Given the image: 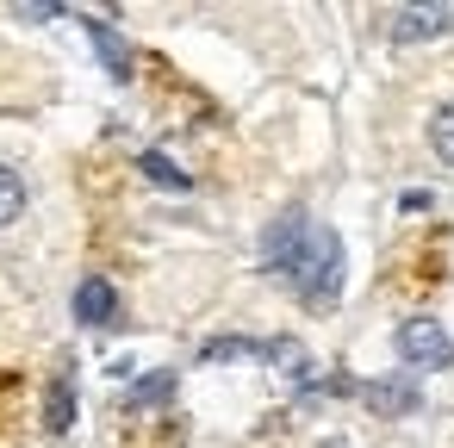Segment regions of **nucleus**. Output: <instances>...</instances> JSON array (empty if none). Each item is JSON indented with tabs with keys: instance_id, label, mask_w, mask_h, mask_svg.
I'll use <instances>...</instances> for the list:
<instances>
[{
	"instance_id": "nucleus-11",
	"label": "nucleus",
	"mask_w": 454,
	"mask_h": 448,
	"mask_svg": "<svg viewBox=\"0 0 454 448\" xmlns=\"http://www.w3.org/2000/svg\"><path fill=\"white\" fill-rule=\"evenodd\" d=\"M20 212H26V181H20V169L0 162V231H7Z\"/></svg>"
},
{
	"instance_id": "nucleus-2",
	"label": "nucleus",
	"mask_w": 454,
	"mask_h": 448,
	"mask_svg": "<svg viewBox=\"0 0 454 448\" xmlns=\"http://www.w3.org/2000/svg\"><path fill=\"white\" fill-rule=\"evenodd\" d=\"M392 349H398L404 367H448L454 361V336L435 318H404L398 336H392Z\"/></svg>"
},
{
	"instance_id": "nucleus-7",
	"label": "nucleus",
	"mask_w": 454,
	"mask_h": 448,
	"mask_svg": "<svg viewBox=\"0 0 454 448\" xmlns=\"http://www.w3.org/2000/svg\"><path fill=\"white\" fill-rule=\"evenodd\" d=\"M88 26V38H94V51H100V63H106V75L113 82H131V51H125V38L106 26V20H82Z\"/></svg>"
},
{
	"instance_id": "nucleus-15",
	"label": "nucleus",
	"mask_w": 454,
	"mask_h": 448,
	"mask_svg": "<svg viewBox=\"0 0 454 448\" xmlns=\"http://www.w3.org/2000/svg\"><path fill=\"white\" fill-rule=\"evenodd\" d=\"M13 20H63V7H51V0H32V7H13Z\"/></svg>"
},
{
	"instance_id": "nucleus-9",
	"label": "nucleus",
	"mask_w": 454,
	"mask_h": 448,
	"mask_svg": "<svg viewBox=\"0 0 454 448\" xmlns=\"http://www.w3.org/2000/svg\"><path fill=\"white\" fill-rule=\"evenodd\" d=\"M69 423H75V373H57L51 392H44V429L69 436Z\"/></svg>"
},
{
	"instance_id": "nucleus-3",
	"label": "nucleus",
	"mask_w": 454,
	"mask_h": 448,
	"mask_svg": "<svg viewBox=\"0 0 454 448\" xmlns=\"http://www.w3.org/2000/svg\"><path fill=\"white\" fill-rule=\"evenodd\" d=\"M305 231H311V218L293 206V212H280L268 231H262V262L274 268V274H286L293 268V255H299V243H305Z\"/></svg>"
},
{
	"instance_id": "nucleus-10",
	"label": "nucleus",
	"mask_w": 454,
	"mask_h": 448,
	"mask_svg": "<svg viewBox=\"0 0 454 448\" xmlns=\"http://www.w3.org/2000/svg\"><path fill=\"white\" fill-rule=\"evenodd\" d=\"M137 169H144L156 187H175V193H187V187H193V175H187V169H175V156H162V150H144V156H137Z\"/></svg>"
},
{
	"instance_id": "nucleus-13",
	"label": "nucleus",
	"mask_w": 454,
	"mask_h": 448,
	"mask_svg": "<svg viewBox=\"0 0 454 448\" xmlns=\"http://www.w3.org/2000/svg\"><path fill=\"white\" fill-rule=\"evenodd\" d=\"M429 144H435V156H442V162L454 169V100H448V106H442L435 119H429Z\"/></svg>"
},
{
	"instance_id": "nucleus-6",
	"label": "nucleus",
	"mask_w": 454,
	"mask_h": 448,
	"mask_svg": "<svg viewBox=\"0 0 454 448\" xmlns=\"http://www.w3.org/2000/svg\"><path fill=\"white\" fill-rule=\"evenodd\" d=\"M262 355L274 361V373H280L286 386H311V349H305L299 336H274V342H262Z\"/></svg>"
},
{
	"instance_id": "nucleus-16",
	"label": "nucleus",
	"mask_w": 454,
	"mask_h": 448,
	"mask_svg": "<svg viewBox=\"0 0 454 448\" xmlns=\"http://www.w3.org/2000/svg\"><path fill=\"white\" fill-rule=\"evenodd\" d=\"M398 206H404V212H429V193H423V187H411V193H404Z\"/></svg>"
},
{
	"instance_id": "nucleus-8",
	"label": "nucleus",
	"mask_w": 454,
	"mask_h": 448,
	"mask_svg": "<svg viewBox=\"0 0 454 448\" xmlns=\"http://www.w3.org/2000/svg\"><path fill=\"white\" fill-rule=\"evenodd\" d=\"M380 417H404V411H417V386L411 380H373V386H355Z\"/></svg>"
},
{
	"instance_id": "nucleus-4",
	"label": "nucleus",
	"mask_w": 454,
	"mask_h": 448,
	"mask_svg": "<svg viewBox=\"0 0 454 448\" xmlns=\"http://www.w3.org/2000/svg\"><path fill=\"white\" fill-rule=\"evenodd\" d=\"M448 26H454V7H398V13H392V38H398V44L442 38Z\"/></svg>"
},
{
	"instance_id": "nucleus-12",
	"label": "nucleus",
	"mask_w": 454,
	"mask_h": 448,
	"mask_svg": "<svg viewBox=\"0 0 454 448\" xmlns=\"http://www.w3.org/2000/svg\"><path fill=\"white\" fill-rule=\"evenodd\" d=\"M168 392H175V373L162 367V373H144V380L131 386V398H125V405H131V411H144V405H162Z\"/></svg>"
},
{
	"instance_id": "nucleus-1",
	"label": "nucleus",
	"mask_w": 454,
	"mask_h": 448,
	"mask_svg": "<svg viewBox=\"0 0 454 448\" xmlns=\"http://www.w3.org/2000/svg\"><path fill=\"white\" fill-rule=\"evenodd\" d=\"M286 280L305 305H336V293H342V237L330 224H311L293 268H286Z\"/></svg>"
},
{
	"instance_id": "nucleus-14",
	"label": "nucleus",
	"mask_w": 454,
	"mask_h": 448,
	"mask_svg": "<svg viewBox=\"0 0 454 448\" xmlns=\"http://www.w3.org/2000/svg\"><path fill=\"white\" fill-rule=\"evenodd\" d=\"M237 355H255V342H249V336H212V342L200 349V361H237Z\"/></svg>"
},
{
	"instance_id": "nucleus-5",
	"label": "nucleus",
	"mask_w": 454,
	"mask_h": 448,
	"mask_svg": "<svg viewBox=\"0 0 454 448\" xmlns=\"http://www.w3.org/2000/svg\"><path fill=\"white\" fill-rule=\"evenodd\" d=\"M75 318H82L88 330H100V324H113V318H119V293H113V280H106V274H88V280L75 287Z\"/></svg>"
}]
</instances>
